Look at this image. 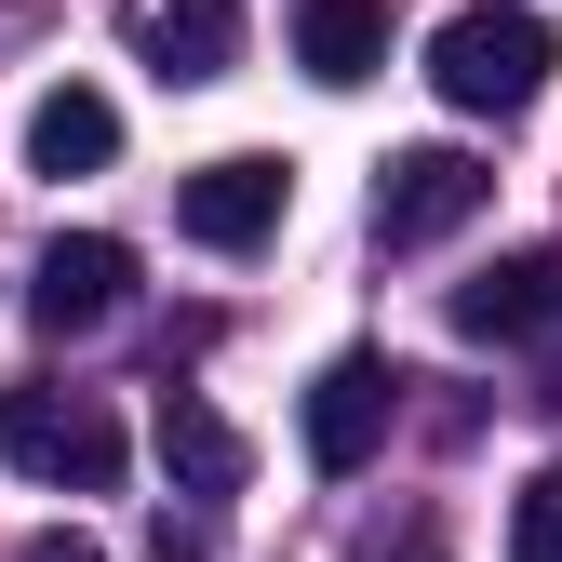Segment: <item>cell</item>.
<instances>
[{
  "label": "cell",
  "instance_id": "1",
  "mask_svg": "<svg viewBox=\"0 0 562 562\" xmlns=\"http://www.w3.org/2000/svg\"><path fill=\"white\" fill-rule=\"evenodd\" d=\"M549 14H522V0H469V14H442V41H429V81H442V108L456 121H522L536 94H549Z\"/></svg>",
  "mask_w": 562,
  "mask_h": 562
},
{
  "label": "cell",
  "instance_id": "2",
  "mask_svg": "<svg viewBox=\"0 0 562 562\" xmlns=\"http://www.w3.org/2000/svg\"><path fill=\"white\" fill-rule=\"evenodd\" d=\"M0 469L54 482V496H108L121 482V415L94 389H0Z\"/></svg>",
  "mask_w": 562,
  "mask_h": 562
},
{
  "label": "cell",
  "instance_id": "3",
  "mask_svg": "<svg viewBox=\"0 0 562 562\" xmlns=\"http://www.w3.org/2000/svg\"><path fill=\"white\" fill-rule=\"evenodd\" d=\"M389 402H402V375L375 362V348L322 362V375H308V402H295V442H308V469H322V482H362V469H375V442H389Z\"/></svg>",
  "mask_w": 562,
  "mask_h": 562
},
{
  "label": "cell",
  "instance_id": "4",
  "mask_svg": "<svg viewBox=\"0 0 562 562\" xmlns=\"http://www.w3.org/2000/svg\"><path fill=\"white\" fill-rule=\"evenodd\" d=\"M482 201H496V175H482L469 148H389V175H375V241L389 255H429V241H456Z\"/></svg>",
  "mask_w": 562,
  "mask_h": 562
},
{
  "label": "cell",
  "instance_id": "5",
  "mask_svg": "<svg viewBox=\"0 0 562 562\" xmlns=\"http://www.w3.org/2000/svg\"><path fill=\"white\" fill-rule=\"evenodd\" d=\"M281 201H295V161H268V148H228V161L175 175V228H188L201 255H255V241L281 228Z\"/></svg>",
  "mask_w": 562,
  "mask_h": 562
},
{
  "label": "cell",
  "instance_id": "6",
  "mask_svg": "<svg viewBox=\"0 0 562 562\" xmlns=\"http://www.w3.org/2000/svg\"><path fill=\"white\" fill-rule=\"evenodd\" d=\"M456 335L469 348H549L562 362V255H496L482 281H456Z\"/></svg>",
  "mask_w": 562,
  "mask_h": 562
},
{
  "label": "cell",
  "instance_id": "7",
  "mask_svg": "<svg viewBox=\"0 0 562 562\" xmlns=\"http://www.w3.org/2000/svg\"><path fill=\"white\" fill-rule=\"evenodd\" d=\"M121 295H134V255H121L108 228H67V241H41V268H27V322H41V335H94V322H121Z\"/></svg>",
  "mask_w": 562,
  "mask_h": 562
},
{
  "label": "cell",
  "instance_id": "8",
  "mask_svg": "<svg viewBox=\"0 0 562 562\" xmlns=\"http://www.w3.org/2000/svg\"><path fill=\"white\" fill-rule=\"evenodd\" d=\"M295 67L322 94H362L389 67V0H295Z\"/></svg>",
  "mask_w": 562,
  "mask_h": 562
},
{
  "label": "cell",
  "instance_id": "9",
  "mask_svg": "<svg viewBox=\"0 0 562 562\" xmlns=\"http://www.w3.org/2000/svg\"><path fill=\"white\" fill-rule=\"evenodd\" d=\"M108 161H121V108H108L94 81H54V94L27 108V175L67 188V175H108Z\"/></svg>",
  "mask_w": 562,
  "mask_h": 562
},
{
  "label": "cell",
  "instance_id": "10",
  "mask_svg": "<svg viewBox=\"0 0 562 562\" xmlns=\"http://www.w3.org/2000/svg\"><path fill=\"white\" fill-rule=\"evenodd\" d=\"M161 469L188 482V496H241V429H228V415L215 402H201V389H161Z\"/></svg>",
  "mask_w": 562,
  "mask_h": 562
},
{
  "label": "cell",
  "instance_id": "11",
  "mask_svg": "<svg viewBox=\"0 0 562 562\" xmlns=\"http://www.w3.org/2000/svg\"><path fill=\"white\" fill-rule=\"evenodd\" d=\"M241 54V0H148V67L161 81H228Z\"/></svg>",
  "mask_w": 562,
  "mask_h": 562
},
{
  "label": "cell",
  "instance_id": "12",
  "mask_svg": "<svg viewBox=\"0 0 562 562\" xmlns=\"http://www.w3.org/2000/svg\"><path fill=\"white\" fill-rule=\"evenodd\" d=\"M509 562H562V469H536L509 496Z\"/></svg>",
  "mask_w": 562,
  "mask_h": 562
},
{
  "label": "cell",
  "instance_id": "13",
  "mask_svg": "<svg viewBox=\"0 0 562 562\" xmlns=\"http://www.w3.org/2000/svg\"><path fill=\"white\" fill-rule=\"evenodd\" d=\"M14 562H108V549H94V536H27Z\"/></svg>",
  "mask_w": 562,
  "mask_h": 562
},
{
  "label": "cell",
  "instance_id": "14",
  "mask_svg": "<svg viewBox=\"0 0 562 562\" xmlns=\"http://www.w3.org/2000/svg\"><path fill=\"white\" fill-rule=\"evenodd\" d=\"M415 562H429V549H415Z\"/></svg>",
  "mask_w": 562,
  "mask_h": 562
}]
</instances>
